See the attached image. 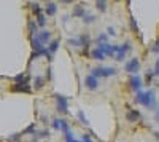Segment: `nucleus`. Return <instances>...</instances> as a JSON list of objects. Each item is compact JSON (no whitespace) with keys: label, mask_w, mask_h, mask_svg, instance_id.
I'll return each mask as SVG.
<instances>
[{"label":"nucleus","mask_w":159,"mask_h":142,"mask_svg":"<svg viewBox=\"0 0 159 142\" xmlns=\"http://www.w3.org/2000/svg\"><path fill=\"white\" fill-rule=\"evenodd\" d=\"M135 101L139 104L145 106V107H154L156 106V97H154V91H139L135 96Z\"/></svg>","instance_id":"obj_1"},{"label":"nucleus","mask_w":159,"mask_h":142,"mask_svg":"<svg viewBox=\"0 0 159 142\" xmlns=\"http://www.w3.org/2000/svg\"><path fill=\"white\" fill-rule=\"evenodd\" d=\"M49 37L51 34L48 31H42V32H38L34 38H32V46L35 51H40V50H43L45 48V43L49 40Z\"/></svg>","instance_id":"obj_2"},{"label":"nucleus","mask_w":159,"mask_h":142,"mask_svg":"<svg viewBox=\"0 0 159 142\" xmlns=\"http://www.w3.org/2000/svg\"><path fill=\"white\" fill-rule=\"evenodd\" d=\"M115 73H116V70L113 67H96V69H92V75L94 77H111Z\"/></svg>","instance_id":"obj_3"},{"label":"nucleus","mask_w":159,"mask_h":142,"mask_svg":"<svg viewBox=\"0 0 159 142\" xmlns=\"http://www.w3.org/2000/svg\"><path fill=\"white\" fill-rule=\"evenodd\" d=\"M126 70L130 72V73L139 72V70H140V62H139V59H137V58L129 59V62H126Z\"/></svg>","instance_id":"obj_4"},{"label":"nucleus","mask_w":159,"mask_h":142,"mask_svg":"<svg viewBox=\"0 0 159 142\" xmlns=\"http://www.w3.org/2000/svg\"><path fill=\"white\" fill-rule=\"evenodd\" d=\"M56 101H57V110L67 113V97H64L61 94H56Z\"/></svg>","instance_id":"obj_5"},{"label":"nucleus","mask_w":159,"mask_h":142,"mask_svg":"<svg viewBox=\"0 0 159 142\" xmlns=\"http://www.w3.org/2000/svg\"><path fill=\"white\" fill-rule=\"evenodd\" d=\"M140 112L139 110H134V109H129L127 110V113H126V118L130 121V123H135V121H139L140 120Z\"/></svg>","instance_id":"obj_6"},{"label":"nucleus","mask_w":159,"mask_h":142,"mask_svg":"<svg viewBox=\"0 0 159 142\" xmlns=\"http://www.w3.org/2000/svg\"><path fill=\"white\" fill-rule=\"evenodd\" d=\"M84 85H86V88H89V89H96V88L99 86L97 77H94V75H88V77H86V80H84Z\"/></svg>","instance_id":"obj_7"},{"label":"nucleus","mask_w":159,"mask_h":142,"mask_svg":"<svg viewBox=\"0 0 159 142\" xmlns=\"http://www.w3.org/2000/svg\"><path fill=\"white\" fill-rule=\"evenodd\" d=\"M129 50H130V43H124L123 46H119V50L116 51V59H118V61H123Z\"/></svg>","instance_id":"obj_8"},{"label":"nucleus","mask_w":159,"mask_h":142,"mask_svg":"<svg viewBox=\"0 0 159 142\" xmlns=\"http://www.w3.org/2000/svg\"><path fill=\"white\" fill-rule=\"evenodd\" d=\"M129 86H130L132 89H140V86H142V78H140V77H137V75L130 77V78H129Z\"/></svg>","instance_id":"obj_9"},{"label":"nucleus","mask_w":159,"mask_h":142,"mask_svg":"<svg viewBox=\"0 0 159 142\" xmlns=\"http://www.w3.org/2000/svg\"><path fill=\"white\" fill-rule=\"evenodd\" d=\"M13 91H22V93H30V86L27 83H18L11 88Z\"/></svg>","instance_id":"obj_10"},{"label":"nucleus","mask_w":159,"mask_h":142,"mask_svg":"<svg viewBox=\"0 0 159 142\" xmlns=\"http://www.w3.org/2000/svg\"><path fill=\"white\" fill-rule=\"evenodd\" d=\"M91 56L94 58V59H99V61L105 59V54L102 53V51H100L99 48H96V50H92V53H91Z\"/></svg>","instance_id":"obj_11"},{"label":"nucleus","mask_w":159,"mask_h":142,"mask_svg":"<svg viewBox=\"0 0 159 142\" xmlns=\"http://www.w3.org/2000/svg\"><path fill=\"white\" fill-rule=\"evenodd\" d=\"M56 11H57L56 3H48V5H46V15L52 16V15H56Z\"/></svg>","instance_id":"obj_12"},{"label":"nucleus","mask_w":159,"mask_h":142,"mask_svg":"<svg viewBox=\"0 0 159 142\" xmlns=\"http://www.w3.org/2000/svg\"><path fill=\"white\" fill-rule=\"evenodd\" d=\"M57 48H59V40H54V42H51V43H49V48H48L49 54H54L56 51H57Z\"/></svg>","instance_id":"obj_13"},{"label":"nucleus","mask_w":159,"mask_h":142,"mask_svg":"<svg viewBox=\"0 0 159 142\" xmlns=\"http://www.w3.org/2000/svg\"><path fill=\"white\" fill-rule=\"evenodd\" d=\"M78 40H80V45H81V46H84V48L89 46V37H88V35H81Z\"/></svg>","instance_id":"obj_14"},{"label":"nucleus","mask_w":159,"mask_h":142,"mask_svg":"<svg viewBox=\"0 0 159 142\" xmlns=\"http://www.w3.org/2000/svg\"><path fill=\"white\" fill-rule=\"evenodd\" d=\"M73 16H84V8L83 7H76L73 10Z\"/></svg>","instance_id":"obj_15"},{"label":"nucleus","mask_w":159,"mask_h":142,"mask_svg":"<svg viewBox=\"0 0 159 142\" xmlns=\"http://www.w3.org/2000/svg\"><path fill=\"white\" fill-rule=\"evenodd\" d=\"M15 82H16V83H25V75H24V73L16 75V77H15Z\"/></svg>","instance_id":"obj_16"},{"label":"nucleus","mask_w":159,"mask_h":142,"mask_svg":"<svg viewBox=\"0 0 159 142\" xmlns=\"http://www.w3.org/2000/svg\"><path fill=\"white\" fill-rule=\"evenodd\" d=\"M76 117H78L80 120H81V123H83V125H88V120H86V117H84V113H83L81 110H78V113H76Z\"/></svg>","instance_id":"obj_17"},{"label":"nucleus","mask_w":159,"mask_h":142,"mask_svg":"<svg viewBox=\"0 0 159 142\" xmlns=\"http://www.w3.org/2000/svg\"><path fill=\"white\" fill-rule=\"evenodd\" d=\"M45 85V80L42 78V77H37L35 78V88H42Z\"/></svg>","instance_id":"obj_18"},{"label":"nucleus","mask_w":159,"mask_h":142,"mask_svg":"<svg viewBox=\"0 0 159 142\" xmlns=\"http://www.w3.org/2000/svg\"><path fill=\"white\" fill-rule=\"evenodd\" d=\"M61 130L64 133H69V125H67V121H65V120H61Z\"/></svg>","instance_id":"obj_19"},{"label":"nucleus","mask_w":159,"mask_h":142,"mask_svg":"<svg viewBox=\"0 0 159 142\" xmlns=\"http://www.w3.org/2000/svg\"><path fill=\"white\" fill-rule=\"evenodd\" d=\"M97 8H99L100 11H105V10H107V2H102V0H99V2H97Z\"/></svg>","instance_id":"obj_20"},{"label":"nucleus","mask_w":159,"mask_h":142,"mask_svg":"<svg viewBox=\"0 0 159 142\" xmlns=\"http://www.w3.org/2000/svg\"><path fill=\"white\" fill-rule=\"evenodd\" d=\"M83 18H84V22H86V24H89V22H92V21H94V19H96V18H94V16H92V15H84Z\"/></svg>","instance_id":"obj_21"},{"label":"nucleus","mask_w":159,"mask_h":142,"mask_svg":"<svg viewBox=\"0 0 159 142\" xmlns=\"http://www.w3.org/2000/svg\"><path fill=\"white\" fill-rule=\"evenodd\" d=\"M65 142H75V139H73V136H72L70 131H69V133H65Z\"/></svg>","instance_id":"obj_22"},{"label":"nucleus","mask_w":159,"mask_h":142,"mask_svg":"<svg viewBox=\"0 0 159 142\" xmlns=\"http://www.w3.org/2000/svg\"><path fill=\"white\" fill-rule=\"evenodd\" d=\"M32 11H34V13H37L38 16L42 15V10H40V7H38V5H35V3L32 5Z\"/></svg>","instance_id":"obj_23"},{"label":"nucleus","mask_w":159,"mask_h":142,"mask_svg":"<svg viewBox=\"0 0 159 142\" xmlns=\"http://www.w3.org/2000/svg\"><path fill=\"white\" fill-rule=\"evenodd\" d=\"M38 26H40V27H43V26H45V16L43 15L38 16Z\"/></svg>","instance_id":"obj_24"},{"label":"nucleus","mask_w":159,"mask_h":142,"mask_svg":"<svg viewBox=\"0 0 159 142\" xmlns=\"http://www.w3.org/2000/svg\"><path fill=\"white\" fill-rule=\"evenodd\" d=\"M52 128H54V130H61V120H54V121H52Z\"/></svg>","instance_id":"obj_25"},{"label":"nucleus","mask_w":159,"mask_h":142,"mask_svg":"<svg viewBox=\"0 0 159 142\" xmlns=\"http://www.w3.org/2000/svg\"><path fill=\"white\" fill-rule=\"evenodd\" d=\"M130 27H132V31H134V32H137V24H135V19L134 18H130Z\"/></svg>","instance_id":"obj_26"},{"label":"nucleus","mask_w":159,"mask_h":142,"mask_svg":"<svg viewBox=\"0 0 159 142\" xmlns=\"http://www.w3.org/2000/svg\"><path fill=\"white\" fill-rule=\"evenodd\" d=\"M153 53H159V37H157V40H156V43L153 46Z\"/></svg>","instance_id":"obj_27"},{"label":"nucleus","mask_w":159,"mask_h":142,"mask_svg":"<svg viewBox=\"0 0 159 142\" xmlns=\"http://www.w3.org/2000/svg\"><path fill=\"white\" fill-rule=\"evenodd\" d=\"M153 73H154V75H159V58H157V61H156V66H154Z\"/></svg>","instance_id":"obj_28"},{"label":"nucleus","mask_w":159,"mask_h":142,"mask_svg":"<svg viewBox=\"0 0 159 142\" xmlns=\"http://www.w3.org/2000/svg\"><path fill=\"white\" fill-rule=\"evenodd\" d=\"M105 40H107V35H103V34L99 35V38H97V42H99V43H102V42L105 43Z\"/></svg>","instance_id":"obj_29"},{"label":"nucleus","mask_w":159,"mask_h":142,"mask_svg":"<svg viewBox=\"0 0 159 142\" xmlns=\"http://www.w3.org/2000/svg\"><path fill=\"white\" fill-rule=\"evenodd\" d=\"M69 43H70L72 46H78V45H80V40H75V38H72V40H69Z\"/></svg>","instance_id":"obj_30"},{"label":"nucleus","mask_w":159,"mask_h":142,"mask_svg":"<svg viewBox=\"0 0 159 142\" xmlns=\"http://www.w3.org/2000/svg\"><path fill=\"white\" fill-rule=\"evenodd\" d=\"M32 131H34V125H32V126H29V128H27V130H25L24 133H32Z\"/></svg>","instance_id":"obj_31"},{"label":"nucleus","mask_w":159,"mask_h":142,"mask_svg":"<svg viewBox=\"0 0 159 142\" xmlns=\"http://www.w3.org/2000/svg\"><path fill=\"white\" fill-rule=\"evenodd\" d=\"M83 142H91V139H89V136H88V134L83 137Z\"/></svg>","instance_id":"obj_32"},{"label":"nucleus","mask_w":159,"mask_h":142,"mask_svg":"<svg viewBox=\"0 0 159 142\" xmlns=\"http://www.w3.org/2000/svg\"><path fill=\"white\" fill-rule=\"evenodd\" d=\"M108 34H110V35H115V31H113V27H108Z\"/></svg>","instance_id":"obj_33"},{"label":"nucleus","mask_w":159,"mask_h":142,"mask_svg":"<svg viewBox=\"0 0 159 142\" xmlns=\"http://www.w3.org/2000/svg\"><path fill=\"white\" fill-rule=\"evenodd\" d=\"M156 120H157V121H159V109H157V110H156Z\"/></svg>","instance_id":"obj_34"},{"label":"nucleus","mask_w":159,"mask_h":142,"mask_svg":"<svg viewBox=\"0 0 159 142\" xmlns=\"http://www.w3.org/2000/svg\"><path fill=\"white\" fill-rule=\"evenodd\" d=\"M154 137H156V139H157V140H159V133H157V131H156V133H154Z\"/></svg>","instance_id":"obj_35"},{"label":"nucleus","mask_w":159,"mask_h":142,"mask_svg":"<svg viewBox=\"0 0 159 142\" xmlns=\"http://www.w3.org/2000/svg\"><path fill=\"white\" fill-rule=\"evenodd\" d=\"M75 142H83V140H75Z\"/></svg>","instance_id":"obj_36"}]
</instances>
